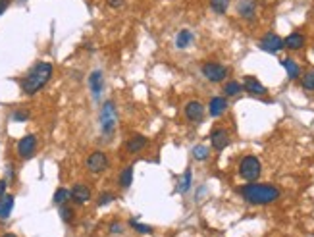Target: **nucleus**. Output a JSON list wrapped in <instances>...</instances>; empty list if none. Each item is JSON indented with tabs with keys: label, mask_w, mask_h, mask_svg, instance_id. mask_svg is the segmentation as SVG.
Masks as SVG:
<instances>
[{
	"label": "nucleus",
	"mask_w": 314,
	"mask_h": 237,
	"mask_svg": "<svg viewBox=\"0 0 314 237\" xmlns=\"http://www.w3.org/2000/svg\"><path fill=\"white\" fill-rule=\"evenodd\" d=\"M52 75H54V66L51 62L41 60V62L33 64L27 70V74L20 81V89H22V93L26 97H33V95H37L41 89H45L49 85Z\"/></svg>",
	"instance_id": "obj_1"
},
{
	"label": "nucleus",
	"mask_w": 314,
	"mask_h": 237,
	"mask_svg": "<svg viewBox=\"0 0 314 237\" xmlns=\"http://www.w3.org/2000/svg\"><path fill=\"white\" fill-rule=\"evenodd\" d=\"M239 195L247 200L249 204H256V206H264V204H272L279 199V189L272 183H256V181H249L247 185L239 189Z\"/></svg>",
	"instance_id": "obj_2"
},
{
	"label": "nucleus",
	"mask_w": 314,
	"mask_h": 237,
	"mask_svg": "<svg viewBox=\"0 0 314 237\" xmlns=\"http://www.w3.org/2000/svg\"><path fill=\"white\" fill-rule=\"evenodd\" d=\"M99 122H101V133L104 137H112L116 127H118V108L114 100H104L99 114Z\"/></svg>",
	"instance_id": "obj_3"
},
{
	"label": "nucleus",
	"mask_w": 314,
	"mask_h": 237,
	"mask_svg": "<svg viewBox=\"0 0 314 237\" xmlns=\"http://www.w3.org/2000/svg\"><path fill=\"white\" fill-rule=\"evenodd\" d=\"M239 175L245 179V181H256L260 174H262V164L260 160L254 156V154H247L241 158L239 162Z\"/></svg>",
	"instance_id": "obj_4"
},
{
	"label": "nucleus",
	"mask_w": 314,
	"mask_h": 237,
	"mask_svg": "<svg viewBox=\"0 0 314 237\" xmlns=\"http://www.w3.org/2000/svg\"><path fill=\"white\" fill-rule=\"evenodd\" d=\"M108 166H110V158H108V154L104 150H93L87 156V160H85V168H87L89 174L93 175H99L102 172H106Z\"/></svg>",
	"instance_id": "obj_5"
},
{
	"label": "nucleus",
	"mask_w": 314,
	"mask_h": 237,
	"mask_svg": "<svg viewBox=\"0 0 314 237\" xmlns=\"http://www.w3.org/2000/svg\"><path fill=\"white\" fill-rule=\"evenodd\" d=\"M201 72L204 75V79L210 81V83H222L227 75H229V70L220 62H204Z\"/></svg>",
	"instance_id": "obj_6"
},
{
	"label": "nucleus",
	"mask_w": 314,
	"mask_h": 237,
	"mask_svg": "<svg viewBox=\"0 0 314 237\" xmlns=\"http://www.w3.org/2000/svg\"><path fill=\"white\" fill-rule=\"evenodd\" d=\"M37 147H39L37 135H35V133H27V135H24V137L18 141V145H16V152H18V156H20L22 160H29V158H33V156H35Z\"/></svg>",
	"instance_id": "obj_7"
},
{
	"label": "nucleus",
	"mask_w": 314,
	"mask_h": 237,
	"mask_svg": "<svg viewBox=\"0 0 314 237\" xmlns=\"http://www.w3.org/2000/svg\"><path fill=\"white\" fill-rule=\"evenodd\" d=\"M258 47L260 50L264 52H268V54H277L279 50H283V39L279 37L277 33H266L262 39H260V43H258Z\"/></svg>",
	"instance_id": "obj_8"
},
{
	"label": "nucleus",
	"mask_w": 314,
	"mask_h": 237,
	"mask_svg": "<svg viewBox=\"0 0 314 237\" xmlns=\"http://www.w3.org/2000/svg\"><path fill=\"white\" fill-rule=\"evenodd\" d=\"M183 114L187 118V122L191 124H201L204 120V104L201 100H189L183 108Z\"/></svg>",
	"instance_id": "obj_9"
},
{
	"label": "nucleus",
	"mask_w": 314,
	"mask_h": 237,
	"mask_svg": "<svg viewBox=\"0 0 314 237\" xmlns=\"http://www.w3.org/2000/svg\"><path fill=\"white\" fill-rule=\"evenodd\" d=\"M89 89L93 93V99H101L102 91H104V72L102 70H95L89 74Z\"/></svg>",
	"instance_id": "obj_10"
},
{
	"label": "nucleus",
	"mask_w": 314,
	"mask_h": 237,
	"mask_svg": "<svg viewBox=\"0 0 314 237\" xmlns=\"http://www.w3.org/2000/svg\"><path fill=\"white\" fill-rule=\"evenodd\" d=\"M210 145H212L214 150H224L229 145V131L224 129V127H218L210 133Z\"/></svg>",
	"instance_id": "obj_11"
},
{
	"label": "nucleus",
	"mask_w": 314,
	"mask_h": 237,
	"mask_svg": "<svg viewBox=\"0 0 314 237\" xmlns=\"http://www.w3.org/2000/svg\"><path fill=\"white\" fill-rule=\"evenodd\" d=\"M70 193H72V200L76 202V204H87L89 200H91V197H93V193H91V189H89V185H85V183H76L74 187L70 189Z\"/></svg>",
	"instance_id": "obj_12"
},
{
	"label": "nucleus",
	"mask_w": 314,
	"mask_h": 237,
	"mask_svg": "<svg viewBox=\"0 0 314 237\" xmlns=\"http://www.w3.org/2000/svg\"><path fill=\"white\" fill-rule=\"evenodd\" d=\"M147 145H149V139L145 137V135L133 133V135H129V139L126 141V150L129 154H137V152H141Z\"/></svg>",
	"instance_id": "obj_13"
},
{
	"label": "nucleus",
	"mask_w": 314,
	"mask_h": 237,
	"mask_svg": "<svg viewBox=\"0 0 314 237\" xmlns=\"http://www.w3.org/2000/svg\"><path fill=\"white\" fill-rule=\"evenodd\" d=\"M243 89H245L249 95H252V97H262V95L268 93V89L264 87L256 77H252V75H247V77H245V81H243Z\"/></svg>",
	"instance_id": "obj_14"
},
{
	"label": "nucleus",
	"mask_w": 314,
	"mask_h": 237,
	"mask_svg": "<svg viewBox=\"0 0 314 237\" xmlns=\"http://www.w3.org/2000/svg\"><path fill=\"white\" fill-rule=\"evenodd\" d=\"M229 108L226 97H212L208 102V114L212 118H220L222 114H226V110Z\"/></svg>",
	"instance_id": "obj_15"
},
{
	"label": "nucleus",
	"mask_w": 314,
	"mask_h": 237,
	"mask_svg": "<svg viewBox=\"0 0 314 237\" xmlns=\"http://www.w3.org/2000/svg\"><path fill=\"white\" fill-rule=\"evenodd\" d=\"M237 16L243 20H254L256 16V2L254 0H239L237 2Z\"/></svg>",
	"instance_id": "obj_16"
},
{
	"label": "nucleus",
	"mask_w": 314,
	"mask_h": 237,
	"mask_svg": "<svg viewBox=\"0 0 314 237\" xmlns=\"http://www.w3.org/2000/svg\"><path fill=\"white\" fill-rule=\"evenodd\" d=\"M304 43H306V39L302 33L299 31H293V33H289L287 37L283 39V49L287 50H301L304 47Z\"/></svg>",
	"instance_id": "obj_17"
},
{
	"label": "nucleus",
	"mask_w": 314,
	"mask_h": 237,
	"mask_svg": "<svg viewBox=\"0 0 314 237\" xmlns=\"http://www.w3.org/2000/svg\"><path fill=\"white\" fill-rule=\"evenodd\" d=\"M14 204H16V197L14 195H4L0 197V220H8L10 214L14 210Z\"/></svg>",
	"instance_id": "obj_18"
},
{
	"label": "nucleus",
	"mask_w": 314,
	"mask_h": 237,
	"mask_svg": "<svg viewBox=\"0 0 314 237\" xmlns=\"http://www.w3.org/2000/svg\"><path fill=\"white\" fill-rule=\"evenodd\" d=\"M193 41H195L193 31H191V29H181V31L176 35V47L179 50H185L193 45Z\"/></svg>",
	"instance_id": "obj_19"
},
{
	"label": "nucleus",
	"mask_w": 314,
	"mask_h": 237,
	"mask_svg": "<svg viewBox=\"0 0 314 237\" xmlns=\"http://www.w3.org/2000/svg\"><path fill=\"white\" fill-rule=\"evenodd\" d=\"M281 66L285 68L287 77L291 79V81H295V79H299V77H301V68H299V64L295 62L293 58H283V60H281Z\"/></svg>",
	"instance_id": "obj_20"
},
{
	"label": "nucleus",
	"mask_w": 314,
	"mask_h": 237,
	"mask_svg": "<svg viewBox=\"0 0 314 237\" xmlns=\"http://www.w3.org/2000/svg\"><path fill=\"white\" fill-rule=\"evenodd\" d=\"M191 185H193V172H191V170L187 168V170L183 172V175L177 179L176 191H177V193H181V195H185L189 189H191Z\"/></svg>",
	"instance_id": "obj_21"
},
{
	"label": "nucleus",
	"mask_w": 314,
	"mask_h": 237,
	"mask_svg": "<svg viewBox=\"0 0 314 237\" xmlns=\"http://www.w3.org/2000/svg\"><path fill=\"white\" fill-rule=\"evenodd\" d=\"M118 183H120V187L122 189H129L131 185H133V166H131V164L126 166V168L120 172V175H118Z\"/></svg>",
	"instance_id": "obj_22"
},
{
	"label": "nucleus",
	"mask_w": 314,
	"mask_h": 237,
	"mask_svg": "<svg viewBox=\"0 0 314 237\" xmlns=\"http://www.w3.org/2000/svg\"><path fill=\"white\" fill-rule=\"evenodd\" d=\"M70 200H72V193H70V189L66 187H58L54 191V195H52V202L58 204V206H62V204L70 202Z\"/></svg>",
	"instance_id": "obj_23"
},
{
	"label": "nucleus",
	"mask_w": 314,
	"mask_h": 237,
	"mask_svg": "<svg viewBox=\"0 0 314 237\" xmlns=\"http://www.w3.org/2000/svg\"><path fill=\"white\" fill-rule=\"evenodd\" d=\"M191 154H193L195 160L204 162V160H208V156H210V149H208L206 145H195L193 150H191Z\"/></svg>",
	"instance_id": "obj_24"
},
{
	"label": "nucleus",
	"mask_w": 314,
	"mask_h": 237,
	"mask_svg": "<svg viewBox=\"0 0 314 237\" xmlns=\"http://www.w3.org/2000/svg\"><path fill=\"white\" fill-rule=\"evenodd\" d=\"M229 4L231 0H210V10L218 16H224L229 10Z\"/></svg>",
	"instance_id": "obj_25"
},
{
	"label": "nucleus",
	"mask_w": 314,
	"mask_h": 237,
	"mask_svg": "<svg viewBox=\"0 0 314 237\" xmlns=\"http://www.w3.org/2000/svg\"><path fill=\"white\" fill-rule=\"evenodd\" d=\"M241 91H243V85H241L239 81H235V79L226 81V85H224L226 97H237V95H241Z\"/></svg>",
	"instance_id": "obj_26"
},
{
	"label": "nucleus",
	"mask_w": 314,
	"mask_h": 237,
	"mask_svg": "<svg viewBox=\"0 0 314 237\" xmlns=\"http://www.w3.org/2000/svg\"><path fill=\"white\" fill-rule=\"evenodd\" d=\"M29 118H31V112H29L27 108H16L12 112V116H10V120L16 122V124H24Z\"/></svg>",
	"instance_id": "obj_27"
},
{
	"label": "nucleus",
	"mask_w": 314,
	"mask_h": 237,
	"mask_svg": "<svg viewBox=\"0 0 314 237\" xmlns=\"http://www.w3.org/2000/svg\"><path fill=\"white\" fill-rule=\"evenodd\" d=\"M60 218H62L66 224H72L74 220H76V210L66 202V204H62L60 206Z\"/></svg>",
	"instance_id": "obj_28"
},
{
	"label": "nucleus",
	"mask_w": 314,
	"mask_h": 237,
	"mask_svg": "<svg viewBox=\"0 0 314 237\" xmlns=\"http://www.w3.org/2000/svg\"><path fill=\"white\" fill-rule=\"evenodd\" d=\"M301 87L304 91H314V70L306 72V74L301 77Z\"/></svg>",
	"instance_id": "obj_29"
},
{
	"label": "nucleus",
	"mask_w": 314,
	"mask_h": 237,
	"mask_svg": "<svg viewBox=\"0 0 314 237\" xmlns=\"http://www.w3.org/2000/svg\"><path fill=\"white\" fill-rule=\"evenodd\" d=\"M112 200H116V195L110 193V191H104V193H101V195L97 197V206H106V204H110Z\"/></svg>",
	"instance_id": "obj_30"
},
{
	"label": "nucleus",
	"mask_w": 314,
	"mask_h": 237,
	"mask_svg": "<svg viewBox=\"0 0 314 237\" xmlns=\"http://www.w3.org/2000/svg\"><path fill=\"white\" fill-rule=\"evenodd\" d=\"M129 225L137 231V233H143V235H147V233H152V227L147 224H141V222H137V220H129Z\"/></svg>",
	"instance_id": "obj_31"
},
{
	"label": "nucleus",
	"mask_w": 314,
	"mask_h": 237,
	"mask_svg": "<svg viewBox=\"0 0 314 237\" xmlns=\"http://www.w3.org/2000/svg\"><path fill=\"white\" fill-rule=\"evenodd\" d=\"M4 179L6 181H14L16 179V166L12 162L6 164V175H4Z\"/></svg>",
	"instance_id": "obj_32"
},
{
	"label": "nucleus",
	"mask_w": 314,
	"mask_h": 237,
	"mask_svg": "<svg viewBox=\"0 0 314 237\" xmlns=\"http://www.w3.org/2000/svg\"><path fill=\"white\" fill-rule=\"evenodd\" d=\"M108 229H110V233H114V235H116V233H122V231H124V225L120 224V222H116V220H114Z\"/></svg>",
	"instance_id": "obj_33"
},
{
	"label": "nucleus",
	"mask_w": 314,
	"mask_h": 237,
	"mask_svg": "<svg viewBox=\"0 0 314 237\" xmlns=\"http://www.w3.org/2000/svg\"><path fill=\"white\" fill-rule=\"evenodd\" d=\"M106 4H108L112 10H118V8L124 6V0H106Z\"/></svg>",
	"instance_id": "obj_34"
},
{
	"label": "nucleus",
	"mask_w": 314,
	"mask_h": 237,
	"mask_svg": "<svg viewBox=\"0 0 314 237\" xmlns=\"http://www.w3.org/2000/svg\"><path fill=\"white\" fill-rule=\"evenodd\" d=\"M8 191V181L6 179H0V197H4Z\"/></svg>",
	"instance_id": "obj_35"
},
{
	"label": "nucleus",
	"mask_w": 314,
	"mask_h": 237,
	"mask_svg": "<svg viewBox=\"0 0 314 237\" xmlns=\"http://www.w3.org/2000/svg\"><path fill=\"white\" fill-rule=\"evenodd\" d=\"M8 6H10V0H0V16L8 10Z\"/></svg>",
	"instance_id": "obj_36"
},
{
	"label": "nucleus",
	"mask_w": 314,
	"mask_h": 237,
	"mask_svg": "<svg viewBox=\"0 0 314 237\" xmlns=\"http://www.w3.org/2000/svg\"><path fill=\"white\" fill-rule=\"evenodd\" d=\"M0 237H18L16 233H4V235H0Z\"/></svg>",
	"instance_id": "obj_37"
}]
</instances>
